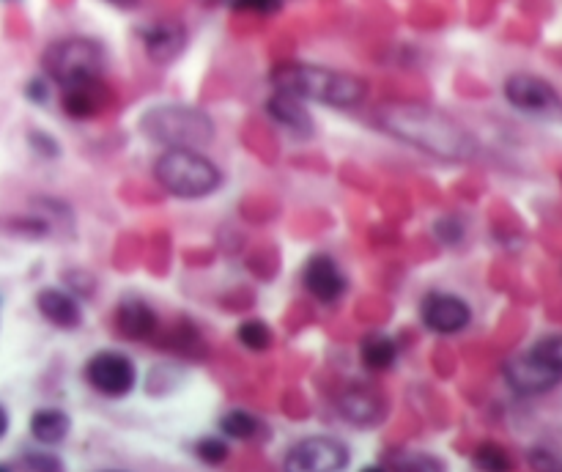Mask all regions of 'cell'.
Segmentation results:
<instances>
[{
	"label": "cell",
	"mask_w": 562,
	"mask_h": 472,
	"mask_svg": "<svg viewBox=\"0 0 562 472\" xmlns=\"http://www.w3.org/2000/svg\"><path fill=\"white\" fill-rule=\"evenodd\" d=\"M376 121L393 138L431 154L436 160L461 162L469 160L475 151L467 129L447 118L442 110L428 105H387L376 113Z\"/></svg>",
	"instance_id": "1"
},
{
	"label": "cell",
	"mask_w": 562,
	"mask_h": 472,
	"mask_svg": "<svg viewBox=\"0 0 562 472\" xmlns=\"http://www.w3.org/2000/svg\"><path fill=\"white\" fill-rule=\"evenodd\" d=\"M272 86L277 91L294 94L302 102L308 99L329 108H354L368 97V86L360 77L313 64H280L272 72Z\"/></svg>",
	"instance_id": "2"
},
{
	"label": "cell",
	"mask_w": 562,
	"mask_h": 472,
	"mask_svg": "<svg viewBox=\"0 0 562 472\" xmlns=\"http://www.w3.org/2000/svg\"><path fill=\"white\" fill-rule=\"evenodd\" d=\"M140 132L170 149H203L214 140L212 118L190 105H157L146 110Z\"/></svg>",
	"instance_id": "3"
},
{
	"label": "cell",
	"mask_w": 562,
	"mask_h": 472,
	"mask_svg": "<svg viewBox=\"0 0 562 472\" xmlns=\"http://www.w3.org/2000/svg\"><path fill=\"white\" fill-rule=\"evenodd\" d=\"M162 190L176 198H206L223 184V173L198 149H168L154 165Z\"/></svg>",
	"instance_id": "4"
},
{
	"label": "cell",
	"mask_w": 562,
	"mask_h": 472,
	"mask_svg": "<svg viewBox=\"0 0 562 472\" xmlns=\"http://www.w3.org/2000/svg\"><path fill=\"white\" fill-rule=\"evenodd\" d=\"M42 66L58 86L69 88L77 83H88V80H99L105 69V53L94 39L69 36L44 50Z\"/></svg>",
	"instance_id": "5"
},
{
	"label": "cell",
	"mask_w": 562,
	"mask_h": 472,
	"mask_svg": "<svg viewBox=\"0 0 562 472\" xmlns=\"http://www.w3.org/2000/svg\"><path fill=\"white\" fill-rule=\"evenodd\" d=\"M505 379L521 396H541L562 385V368L532 346L530 352L516 354L505 363Z\"/></svg>",
	"instance_id": "6"
},
{
	"label": "cell",
	"mask_w": 562,
	"mask_h": 472,
	"mask_svg": "<svg viewBox=\"0 0 562 472\" xmlns=\"http://www.w3.org/2000/svg\"><path fill=\"white\" fill-rule=\"evenodd\" d=\"M85 379L102 396L121 398L132 393V387L138 382V371H135V365L127 354L99 352L85 365Z\"/></svg>",
	"instance_id": "7"
},
{
	"label": "cell",
	"mask_w": 562,
	"mask_h": 472,
	"mask_svg": "<svg viewBox=\"0 0 562 472\" xmlns=\"http://www.w3.org/2000/svg\"><path fill=\"white\" fill-rule=\"evenodd\" d=\"M346 464H349V451L343 442L332 437H308L288 451L283 467L288 472H338Z\"/></svg>",
	"instance_id": "8"
},
{
	"label": "cell",
	"mask_w": 562,
	"mask_h": 472,
	"mask_svg": "<svg viewBox=\"0 0 562 472\" xmlns=\"http://www.w3.org/2000/svg\"><path fill=\"white\" fill-rule=\"evenodd\" d=\"M420 316L431 333L453 335L467 327L472 311H469L467 302L458 300L453 294H431V297H425Z\"/></svg>",
	"instance_id": "9"
},
{
	"label": "cell",
	"mask_w": 562,
	"mask_h": 472,
	"mask_svg": "<svg viewBox=\"0 0 562 472\" xmlns=\"http://www.w3.org/2000/svg\"><path fill=\"white\" fill-rule=\"evenodd\" d=\"M505 97L513 108L524 110V113H546L557 105V94L554 88L532 75H513L505 83Z\"/></svg>",
	"instance_id": "10"
},
{
	"label": "cell",
	"mask_w": 562,
	"mask_h": 472,
	"mask_svg": "<svg viewBox=\"0 0 562 472\" xmlns=\"http://www.w3.org/2000/svg\"><path fill=\"white\" fill-rule=\"evenodd\" d=\"M305 289L321 302H335L346 291V278L329 256H313L305 264Z\"/></svg>",
	"instance_id": "11"
},
{
	"label": "cell",
	"mask_w": 562,
	"mask_h": 472,
	"mask_svg": "<svg viewBox=\"0 0 562 472\" xmlns=\"http://www.w3.org/2000/svg\"><path fill=\"white\" fill-rule=\"evenodd\" d=\"M143 44H146V55H149L154 64H170L176 61L184 47H187V31L179 22H154L146 36H143Z\"/></svg>",
	"instance_id": "12"
},
{
	"label": "cell",
	"mask_w": 562,
	"mask_h": 472,
	"mask_svg": "<svg viewBox=\"0 0 562 472\" xmlns=\"http://www.w3.org/2000/svg\"><path fill=\"white\" fill-rule=\"evenodd\" d=\"M36 308L44 319L61 330H75L77 324L83 322L80 305L72 294H66L61 289H42L36 294Z\"/></svg>",
	"instance_id": "13"
},
{
	"label": "cell",
	"mask_w": 562,
	"mask_h": 472,
	"mask_svg": "<svg viewBox=\"0 0 562 472\" xmlns=\"http://www.w3.org/2000/svg\"><path fill=\"white\" fill-rule=\"evenodd\" d=\"M266 110H269V116L275 118L280 127H286L288 132L302 135V138L313 135V121H310V113L305 110V105H302V99L294 97V94L277 91L275 97L269 99Z\"/></svg>",
	"instance_id": "14"
},
{
	"label": "cell",
	"mask_w": 562,
	"mask_h": 472,
	"mask_svg": "<svg viewBox=\"0 0 562 472\" xmlns=\"http://www.w3.org/2000/svg\"><path fill=\"white\" fill-rule=\"evenodd\" d=\"M107 105V88L102 80H88L64 88V110L72 118H94Z\"/></svg>",
	"instance_id": "15"
},
{
	"label": "cell",
	"mask_w": 562,
	"mask_h": 472,
	"mask_svg": "<svg viewBox=\"0 0 562 472\" xmlns=\"http://www.w3.org/2000/svg\"><path fill=\"white\" fill-rule=\"evenodd\" d=\"M116 327L118 333L127 335L132 341H143L154 333L157 327V316L151 311L149 305L138 297H129L118 305V316H116Z\"/></svg>",
	"instance_id": "16"
},
{
	"label": "cell",
	"mask_w": 562,
	"mask_h": 472,
	"mask_svg": "<svg viewBox=\"0 0 562 472\" xmlns=\"http://www.w3.org/2000/svg\"><path fill=\"white\" fill-rule=\"evenodd\" d=\"M340 415L354 426L365 429V426H373L382 420V401L365 390H351L340 398Z\"/></svg>",
	"instance_id": "17"
},
{
	"label": "cell",
	"mask_w": 562,
	"mask_h": 472,
	"mask_svg": "<svg viewBox=\"0 0 562 472\" xmlns=\"http://www.w3.org/2000/svg\"><path fill=\"white\" fill-rule=\"evenodd\" d=\"M72 429V420L58 409H39L31 418L33 440L42 445H58L66 440V434Z\"/></svg>",
	"instance_id": "18"
},
{
	"label": "cell",
	"mask_w": 562,
	"mask_h": 472,
	"mask_svg": "<svg viewBox=\"0 0 562 472\" xmlns=\"http://www.w3.org/2000/svg\"><path fill=\"white\" fill-rule=\"evenodd\" d=\"M360 357L371 371H387V368H393L395 357H398V346H395L390 335H365V341L360 346Z\"/></svg>",
	"instance_id": "19"
},
{
	"label": "cell",
	"mask_w": 562,
	"mask_h": 472,
	"mask_svg": "<svg viewBox=\"0 0 562 472\" xmlns=\"http://www.w3.org/2000/svg\"><path fill=\"white\" fill-rule=\"evenodd\" d=\"M220 426L234 440H253L255 434H258V420L250 412H244V409H231L228 415H223Z\"/></svg>",
	"instance_id": "20"
},
{
	"label": "cell",
	"mask_w": 562,
	"mask_h": 472,
	"mask_svg": "<svg viewBox=\"0 0 562 472\" xmlns=\"http://www.w3.org/2000/svg\"><path fill=\"white\" fill-rule=\"evenodd\" d=\"M387 470L403 472V470H442L445 464L434 459V456H412V453H395L387 456Z\"/></svg>",
	"instance_id": "21"
},
{
	"label": "cell",
	"mask_w": 562,
	"mask_h": 472,
	"mask_svg": "<svg viewBox=\"0 0 562 472\" xmlns=\"http://www.w3.org/2000/svg\"><path fill=\"white\" fill-rule=\"evenodd\" d=\"M239 341L247 349H253V352H264L272 344V333H269V327L264 322H244L239 327Z\"/></svg>",
	"instance_id": "22"
},
{
	"label": "cell",
	"mask_w": 562,
	"mask_h": 472,
	"mask_svg": "<svg viewBox=\"0 0 562 472\" xmlns=\"http://www.w3.org/2000/svg\"><path fill=\"white\" fill-rule=\"evenodd\" d=\"M475 464L480 470H508L510 467L508 456L497 445H480V451L475 453Z\"/></svg>",
	"instance_id": "23"
},
{
	"label": "cell",
	"mask_w": 562,
	"mask_h": 472,
	"mask_svg": "<svg viewBox=\"0 0 562 472\" xmlns=\"http://www.w3.org/2000/svg\"><path fill=\"white\" fill-rule=\"evenodd\" d=\"M14 467H25V470L58 472V470H64V462H61L58 456H50V453H25L20 462H14Z\"/></svg>",
	"instance_id": "24"
},
{
	"label": "cell",
	"mask_w": 562,
	"mask_h": 472,
	"mask_svg": "<svg viewBox=\"0 0 562 472\" xmlns=\"http://www.w3.org/2000/svg\"><path fill=\"white\" fill-rule=\"evenodd\" d=\"M195 453L201 456V462L206 464H223L225 456H228V445L223 440H214V437H206V440L198 442Z\"/></svg>",
	"instance_id": "25"
},
{
	"label": "cell",
	"mask_w": 562,
	"mask_h": 472,
	"mask_svg": "<svg viewBox=\"0 0 562 472\" xmlns=\"http://www.w3.org/2000/svg\"><path fill=\"white\" fill-rule=\"evenodd\" d=\"M231 6L239 11H253V14H275L283 0H231Z\"/></svg>",
	"instance_id": "26"
},
{
	"label": "cell",
	"mask_w": 562,
	"mask_h": 472,
	"mask_svg": "<svg viewBox=\"0 0 562 472\" xmlns=\"http://www.w3.org/2000/svg\"><path fill=\"white\" fill-rule=\"evenodd\" d=\"M538 352H543L554 365H560L562 368V335H552V338H543L535 344Z\"/></svg>",
	"instance_id": "27"
},
{
	"label": "cell",
	"mask_w": 562,
	"mask_h": 472,
	"mask_svg": "<svg viewBox=\"0 0 562 472\" xmlns=\"http://www.w3.org/2000/svg\"><path fill=\"white\" fill-rule=\"evenodd\" d=\"M6 431H9V412L0 407V440L6 437Z\"/></svg>",
	"instance_id": "28"
},
{
	"label": "cell",
	"mask_w": 562,
	"mask_h": 472,
	"mask_svg": "<svg viewBox=\"0 0 562 472\" xmlns=\"http://www.w3.org/2000/svg\"><path fill=\"white\" fill-rule=\"evenodd\" d=\"M110 3H116V6H121V9H129V6H135L138 0H110Z\"/></svg>",
	"instance_id": "29"
}]
</instances>
